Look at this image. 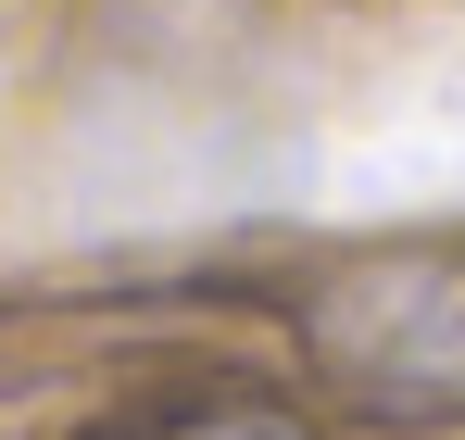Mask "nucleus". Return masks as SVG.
Segmentation results:
<instances>
[{"mask_svg": "<svg viewBox=\"0 0 465 440\" xmlns=\"http://www.w3.org/2000/svg\"><path fill=\"white\" fill-rule=\"evenodd\" d=\"M314 353L378 403H465V265H365L314 302Z\"/></svg>", "mask_w": 465, "mask_h": 440, "instance_id": "1", "label": "nucleus"}, {"mask_svg": "<svg viewBox=\"0 0 465 440\" xmlns=\"http://www.w3.org/2000/svg\"><path fill=\"white\" fill-rule=\"evenodd\" d=\"M189 440H264V428H189Z\"/></svg>", "mask_w": 465, "mask_h": 440, "instance_id": "2", "label": "nucleus"}]
</instances>
